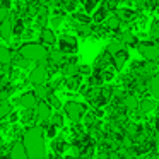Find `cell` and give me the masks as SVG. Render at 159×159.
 I'll return each instance as SVG.
<instances>
[{
  "label": "cell",
  "mask_w": 159,
  "mask_h": 159,
  "mask_svg": "<svg viewBox=\"0 0 159 159\" xmlns=\"http://www.w3.org/2000/svg\"><path fill=\"white\" fill-rule=\"evenodd\" d=\"M22 142L26 145L29 159H45L46 145H45V128L43 127H29L22 134Z\"/></svg>",
  "instance_id": "cell-1"
},
{
  "label": "cell",
  "mask_w": 159,
  "mask_h": 159,
  "mask_svg": "<svg viewBox=\"0 0 159 159\" xmlns=\"http://www.w3.org/2000/svg\"><path fill=\"white\" fill-rule=\"evenodd\" d=\"M17 55H21L22 58H26L28 62H38L43 63L48 60L50 52L43 43H24V45L19 46V52Z\"/></svg>",
  "instance_id": "cell-2"
},
{
  "label": "cell",
  "mask_w": 159,
  "mask_h": 159,
  "mask_svg": "<svg viewBox=\"0 0 159 159\" xmlns=\"http://www.w3.org/2000/svg\"><path fill=\"white\" fill-rule=\"evenodd\" d=\"M48 77H50V72H48V60H46V62H43V63H38V65L29 72V82L34 87L46 86Z\"/></svg>",
  "instance_id": "cell-3"
},
{
  "label": "cell",
  "mask_w": 159,
  "mask_h": 159,
  "mask_svg": "<svg viewBox=\"0 0 159 159\" xmlns=\"http://www.w3.org/2000/svg\"><path fill=\"white\" fill-rule=\"evenodd\" d=\"M87 111V106L82 103H77V101H67L65 104H63V113H65V116L69 118L70 121H74V123H77V121L82 120V116L86 115Z\"/></svg>",
  "instance_id": "cell-4"
},
{
  "label": "cell",
  "mask_w": 159,
  "mask_h": 159,
  "mask_svg": "<svg viewBox=\"0 0 159 159\" xmlns=\"http://www.w3.org/2000/svg\"><path fill=\"white\" fill-rule=\"evenodd\" d=\"M137 52L145 58V62H157L159 60V43L156 41H140Z\"/></svg>",
  "instance_id": "cell-5"
},
{
  "label": "cell",
  "mask_w": 159,
  "mask_h": 159,
  "mask_svg": "<svg viewBox=\"0 0 159 159\" xmlns=\"http://www.w3.org/2000/svg\"><path fill=\"white\" fill-rule=\"evenodd\" d=\"M53 116V108L50 106L48 101H39L38 108L34 110V118L38 121H50Z\"/></svg>",
  "instance_id": "cell-6"
},
{
  "label": "cell",
  "mask_w": 159,
  "mask_h": 159,
  "mask_svg": "<svg viewBox=\"0 0 159 159\" xmlns=\"http://www.w3.org/2000/svg\"><path fill=\"white\" fill-rule=\"evenodd\" d=\"M17 103L21 104L26 111H31V110H36V108H38L39 99H38V96L34 94V91H33V93L21 94V96H19V99H17Z\"/></svg>",
  "instance_id": "cell-7"
},
{
  "label": "cell",
  "mask_w": 159,
  "mask_h": 159,
  "mask_svg": "<svg viewBox=\"0 0 159 159\" xmlns=\"http://www.w3.org/2000/svg\"><path fill=\"white\" fill-rule=\"evenodd\" d=\"M58 45H60V48L58 50H62L65 55H74V53L77 52V39L74 38V36H63L62 39L58 41Z\"/></svg>",
  "instance_id": "cell-8"
},
{
  "label": "cell",
  "mask_w": 159,
  "mask_h": 159,
  "mask_svg": "<svg viewBox=\"0 0 159 159\" xmlns=\"http://www.w3.org/2000/svg\"><path fill=\"white\" fill-rule=\"evenodd\" d=\"M62 74H63V77H67V79L79 77V75H80V65L72 58V60H69V62H67L65 65L62 67Z\"/></svg>",
  "instance_id": "cell-9"
},
{
  "label": "cell",
  "mask_w": 159,
  "mask_h": 159,
  "mask_svg": "<svg viewBox=\"0 0 159 159\" xmlns=\"http://www.w3.org/2000/svg\"><path fill=\"white\" fill-rule=\"evenodd\" d=\"M9 159H29L24 142H16V144H12L11 151H9Z\"/></svg>",
  "instance_id": "cell-10"
},
{
  "label": "cell",
  "mask_w": 159,
  "mask_h": 159,
  "mask_svg": "<svg viewBox=\"0 0 159 159\" xmlns=\"http://www.w3.org/2000/svg\"><path fill=\"white\" fill-rule=\"evenodd\" d=\"M48 62L52 63L53 67H63L67 62H69V57L62 52V50H52L48 57Z\"/></svg>",
  "instance_id": "cell-11"
},
{
  "label": "cell",
  "mask_w": 159,
  "mask_h": 159,
  "mask_svg": "<svg viewBox=\"0 0 159 159\" xmlns=\"http://www.w3.org/2000/svg\"><path fill=\"white\" fill-rule=\"evenodd\" d=\"M121 106H123L127 111H135V110H139V106H140V101H139L137 94H125V96L121 98Z\"/></svg>",
  "instance_id": "cell-12"
},
{
  "label": "cell",
  "mask_w": 159,
  "mask_h": 159,
  "mask_svg": "<svg viewBox=\"0 0 159 159\" xmlns=\"http://www.w3.org/2000/svg\"><path fill=\"white\" fill-rule=\"evenodd\" d=\"M108 17H110V7L106 5V2H103V4L96 9V12L93 14V22L101 24V22H106Z\"/></svg>",
  "instance_id": "cell-13"
},
{
  "label": "cell",
  "mask_w": 159,
  "mask_h": 159,
  "mask_svg": "<svg viewBox=\"0 0 159 159\" xmlns=\"http://www.w3.org/2000/svg\"><path fill=\"white\" fill-rule=\"evenodd\" d=\"M118 39H121L125 46H132V48H137L139 46L137 36H135L130 29H123V31L120 33V36H118Z\"/></svg>",
  "instance_id": "cell-14"
},
{
  "label": "cell",
  "mask_w": 159,
  "mask_h": 159,
  "mask_svg": "<svg viewBox=\"0 0 159 159\" xmlns=\"http://www.w3.org/2000/svg\"><path fill=\"white\" fill-rule=\"evenodd\" d=\"M39 38H41V43L45 46H52L57 43V36H55V31L50 28H43L41 33H39Z\"/></svg>",
  "instance_id": "cell-15"
},
{
  "label": "cell",
  "mask_w": 159,
  "mask_h": 159,
  "mask_svg": "<svg viewBox=\"0 0 159 159\" xmlns=\"http://www.w3.org/2000/svg\"><path fill=\"white\" fill-rule=\"evenodd\" d=\"M0 36L4 41H9V39L14 36V22L11 21H4L0 24Z\"/></svg>",
  "instance_id": "cell-16"
},
{
  "label": "cell",
  "mask_w": 159,
  "mask_h": 159,
  "mask_svg": "<svg viewBox=\"0 0 159 159\" xmlns=\"http://www.w3.org/2000/svg\"><path fill=\"white\" fill-rule=\"evenodd\" d=\"M121 24H123V21H121L116 14H110V17L106 19V22H104V28H106L108 31H120Z\"/></svg>",
  "instance_id": "cell-17"
},
{
  "label": "cell",
  "mask_w": 159,
  "mask_h": 159,
  "mask_svg": "<svg viewBox=\"0 0 159 159\" xmlns=\"http://www.w3.org/2000/svg\"><path fill=\"white\" fill-rule=\"evenodd\" d=\"M157 108V103L156 99H151V98H145V99H140V106H139V111L142 115H149Z\"/></svg>",
  "instance_id": "cell-18"
},
{
  "label": "cell",
  "mask_w": 159,
  "mask_h": 159,
  "mask_svg": "<svg viewBox=\"0 0 159 159\" xmlns=\"http://www.w3.org/2000/svg\"><path fill=\"white\" fill-rule=\"evenodd\" d=\"M106 52L110 53L111 57H115V55H118L120 52H125V45H123V41L121 39H111L110 43H108V46H106Z\"/></svg>",
  "instance_id": "cell-19"
},
{
  "label": "cell",
  "mask_w": 159,
  "mask_h": 159,
  "mask_svg": "<svg viewBox=\"0 0 159 159\" xmlns=\"http://www.w3.org/2000/svg\"><path fill=\"white\" fill-rule=\"evenodd\" d=\"M115 14H116L123 22H130V21H134V19L137 17V12L132 11V9H128V7H120V9H116V12H115Z\"/></svg>",
  "instance_id": "cell-20"
},
{
  "label": "cell",
  "mask_w": 159,
  "mask_h": 159,
  "mask_svg": "<svg viewBox=\"0 0 159 159\" xmlns=\"http://www.w3.org/2000/svg\"><path fill=\"white\" fill-rule=\"evenodd\" d=\"M0 63L4 67H9L11 63H14V53L7 46H0Z\"/></svg>",
  "instance_id": "cell-21"
},
{
  "label": "cell",
  "mask_w": 159,
  "mask_h": 159,
  "mask_svg": "<svg viewBox=\"0 0 159 159\" xmlns=\"http://www.w3.org/2000/svg\"><path fill=\"white\" fill-rule=\"evenodd\" d=\"M127 60H128V52L125 50V52H120L118 55H115L113 57V67H115V70H123V65L127 63Z\"/></svg>",
  "instance_id": "cell-22"
},
{
  "label": "cell",
  "mask_w": 159,
  "mask_h": 159,
  "mask_svg": "<svg viewBox=\"0 0 159 159\" xmlns=\"http://www.w3.org/2000/svg\"><path fill=\"white\" fill-rule=\"evenodd\" d=\"M147 87H149V93H151L152 99H159V72L149 80Z\"/></svg>",
  "instance_id": "cell-23"
},
{
  "label": "cell",
  "mask_w": 159,
  "mask_h": 159,
  "mask_svg": "<svg viewBox=\"0 0 159 159\" xmlns=\"http://www.w3.org/2000/svg\"><path fill=\"white\" fill-rule=\"evenodd\" d=\"M34 94L38 96L39 101H46V99H50V98L53 96L52 91L48 89V86H38V87L34 89Z\"/></svg>",
  "instance_id": "cell-24"
},
{
  "label": "cell",
  "mask_w": 159,
  "mask_h": 159,
  "mask_svg": "<svg viewBox=\"0 0 159 159\" xmlns=\"http://www.w3.org/2000/svg\"><path fill=\"white\" fill-rule=\"evenodd\" d=\"M11 113H12V106L9 103V99L0 101V118H7Z\"/></svg>",
  "instance_id": "cell-25"
},
{
  "label": "cell",
  "mask_w": 159,
  "mask_h": 159,
  "mask_svg": "<svg viewBox=\"0 0 159 159\" xmlns=\"http://www.w3.org/2000/svg\"><path fill=\"white\" fill-rule=\"evenodd\" d=\"M149 38L156 43L159 41V21H154L151 24V28H149Z\"/></svg>",
  "instance_id": "cell-26"
},
{
  "label": "cell",
  "mask_w": 159,
  "mask_h": 159,
  "mask_svg": "<svg viewBox=\"0 0 159 159\" xmlns=\"http://www.w3.org/2000/svg\"><path fill=\"white\" fill-rule=\"evenodd\" d=\"M63 121H65V118H63L62 113H53L50 123H52L53 127H57V128H62V127H63Z\"/></svg>",
  "instance_id": "cell-27"
},
{
  "label": "cell",
  "mask_w": 159,
  "mask_h": 159,
  "mask_svg": "<svg viewBox=\"0 0 159 159\" xmlns=\"http://www.w3.org/2000/svg\"><path fill=\"white\" fill-rule=\"evenodd\" d=\"M101 4V0H84V9L86 12H96V7Z\"/></svg>",
  "instance_id": "cell-28"
},
{
  "label": "cell",
  "mask_w": 159,
  "mask_h": 159,
  "mask_svg": "<svg viewBox=\"0 0 159 159\" xmlns=\"http://www.w3.org/2000/svg\"><path fill=\"white\" fill-rule=\"evenodd\" d=\"M113 94H115L113 87H110V86H103V87H101V98H103L104 101L111 99V98H113Z\"/></svg>",
  "instance_id": "cell-29"
},
{
  "label": "cell",
  "mask_w": 159,
  "mask_h": 159,
  "mask_svg": "<svg viewBox=\"0 0 159 159\" xmlns=\"http://www.w3.org/2000/svg\"><path fill=\"white\" fill-rule=\"evenodd\" d=\"M38 22L41 26H46V22H48V9L46 7H41L38 12Z\"/></svg>",
  "instance_id": "cell-30"
},
{
  "label": "cell",
  "mask_w": 159,
  "mask_h": 159,
  "mask_svg": "<svg viewBox=\"0 0 159 159\" xmlns=\"http://www.w3.org/2000/svg\"><path fill=\"white\" fill-rule=\"evenodd\" d=\"M14 63L17 67H21V69H26V67H29V63H31V62H28V60L22 58L21 55H17V58H14Z\"/></svg>",
  "instance_id": "cell-31"
},
{
  "label": "cell",
  "mask_w": 159,
  "mask_h": 159,
  "mask_svg": "<svg viewBox=\"0 0 159 159\" xmlns=\"http://www.w3.org/2000/svg\"><path fill=\"white\" fill-rule=\"evenodd\" d=\"M24 33V22L22 21H16L14 22V34H22Z\"/></svg>",
  "instance_id": "cell-32"
},
{
  "label": "cell",
  "mask_w": 159,
  "mask_h": 159,
  "mask_svg": "<svg viewBox=\"0 0 159 159\" xmlns=\"http://www.w3.org/2000/svg\"><path fill=\"white\" fill-rule=\"evenodd\" d=\"M43 128H45V134L48 135L50 139H53V137L57 135V127H53L52 123H50V125H46V127H43Z\"/></svg>",
  "instance_id": "cell-33"
},
{
  "label": "cell",
  "mask_w": 159,
  "mask_h": 159,
  "mask_svg": "<svg viewBox=\"0 0 159 159\" xmlns=\"http://www.w3.org/2000/svg\"><path fill=\"white\" fill-rule=\"evenodd\" d=\"M9 9L11 7H5V5H2V9H0V19H2V22L9 21Z\"/></svg>",
  "instance_id": "cell-34"
},
{
  "label": "cell",
  "mask_w": 159,
  "mask_h": 159,
  "mask_svg": "<svg viewBox=\"0 0 159 159\" xmlns=\"http://www.w3.org/2000/svg\"><path fill=\"white\" fill-rule=\"evenodd\" d=\"M77 86H79V77L67 79V87H69V89H77Z\"/></svg>",
  "instance_id": "cell-35"
},
{
  "label": "cell",
  "mask_w": 159,
  "mask_h": 159,
  "mask_svg": "<svg viewBox=\"0 0 159 159\" xmlns=\"http://www.w3.org/2000/svg\"><path fill=\"white\" fill-rule=\"evenodd\" d=\"M48 103H50V106H52V108H60V106H62V104H60V101H58V98H55V96L50 98Z\"/></svg>",
  "instance_id": "cell-36"
},
{
  "label": "cell",
  "mask_w": 159,
  "mask_h": 159,
  "mask_svg": "<svg viewBox=\"0 0 159 159\" xmlns=\"http://www.w3.org/2000/svg\"><path fill=\"white\" fill-rule=\"evenodd\" d=\"M62 21H63V17H62V16H55V17L52 19V24L55 26V28H58V26H60V22H62Z\"/></svg>",
  "instance_id": "cell-37"
},
{
  "label": "cell",
  "mask_w": 159,
  "mask_h": 159,
  "mask_svg": "<svg viewBox=\"0 0 159 159\" xmlns=\"http://www.w3.org/2000/svg\"><path fill=\"white\" fill-rule=\"evenodd\" d=\"M134 2L137 4V7H147L151 4V0H134Z\"/></svg>",
  "instance_id": "cell-38"
},
{
  "label": "cell",
  "mask_w": 159,
  "mask_h": 159,
  "mask_svg": "<svg viewBox=\"0 0 159 159\" xmlns=\"http://www.w3.org/2000/svg\"><path fill=\"white\" fill-rule=\"evenodd\" d=\"M80 74H84V75H89V74H91V67H87V65L80 67Z\"/></svg>",
  "instance_id": "cell-39"
},
{
  "label": "cell",
  "mask_w": 159,
  "mask_h": 159,
  "mask_svg": "<svg viewBox=\"0 0 159 159\" xmlns=\"http://www.w3.org/2000/svg\"><path fill=\"white\" fill-rule=\"evenodd\" d=\"M147 159H159V152H156V154H151Z\"/></svg>",
  "instance_id": "cell-40"
},
{
  "label": "cell",
  "mask_w": 159,
  "mask_h": 159,
  "mask_svg": "<svg viewBox=\"0 0 159 159\" xmlns=\"http://www.w3.org/2000/svg\"><path fill=\"white\" fill-rule=\"evenodd\" d=\"M154 140H156V144H157V147H159V132H156V137H154Z\"/></svg>",
  "instance_id": "cell-41"
},
{
  "label": "cell",
  "mask_w": 159,
  "mask_h": 159,
  "mask_svg": "<svg viewBox=\"0 0 159 159\" xmlns=\"http://www.w3.org/2000/svg\"><path fill=\"white\" fill-rule=\"evenodd\" d=\"M57 2H62V4H70V2H74V0H57Z\"/></svg>",
  "instance_id": "cell-42"
},
{
  "label": "cell",
  "mask_w": 159,
  "mask_h": 159,
  "mask_svg": "<svg viewBox=\"0 0 159 159\" xmlns=\"http://www.w3.org/2000/svg\"><path fill=\"white\" fill-rule=\"evenodd\" d=\"M65 159H80V157H77V156H67Z\"/></svg>",
  "instance_id": "cell-43"
}]
</instances>
